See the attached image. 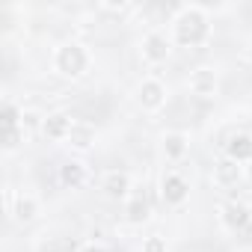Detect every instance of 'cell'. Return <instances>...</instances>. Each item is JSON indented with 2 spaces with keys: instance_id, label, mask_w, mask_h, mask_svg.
Returning a JSON list of instances; mask_svg holds the SVG:
<instances>
[{
  "instance_id": "cell-1",
  "label": "cell",
  "mask_w": 252,
  "mask_h": 252,
  "mask_svg": "<svg viewBox=\"0 0 252 252\" xmlns=\"http://www.w3.org/2000/svg\"><path fill=\"white\" fill-rule=\"evenodd\" d=\"M169 39L175 48H208L214 39V24H211V12L199 3H184L172 12L169 18Z\"/></svg>"
},
{
  "instance_id": "cell-2",
  "label": "cell",
  "mask_w": 252,
  "mask_h": 252,
  "mask_svg": "<svg viewBox=\"0 0 252 252\" xmlns=\"http://www.w3.org/2000/svg\"><path fill=\"white\" fill-rule=\"evenodd\" d=\"M95 65V54L80 39H65L51 51V71L63 80H83Z\"/></svg>"
},
{
  "instance_id": "cell-3",
  "label": "cell",
  "mask_w": 252,
  "mask_h": 252,
  "mask_svg": "<svg viewBox=\"0 0 252 252\" xmlns=\"http://www.w3.org/2000/svg\"><path fill=\"white\" fill-rule=\"evenodd\" d=\"M134 101H137V107H140L143 113H149V116L163 113L166 104H169V86H166V80H160L158 74L140 77V83H137V89H134Z\"/></svg>"
},
{
  "instance_id": "cell-4",
  "label": "cell",
  "mask_w": 252,
  "mask_h": 252,
  "mask_svg": "<svg viewBox=\"0 0 252 252\" xmlns=\"http://www.w3.org/2000/svg\"><path fill=\"white\" fill-rule=\"evenodd\" d=\"M172 48H175V45H172V39H169L160 27L146 30V33L140 36V42H137V54H140L143 65H149V68H158V65L169 63Z\"/></svg>"
},
{
  "instance_id": "cell-5",
  "label": "cell",
  "mask_w": 252,
  "mask_h": 252,
  "mask_svg": "<svg viewBox=\"0 0 252 252\" xmlns=\"http://www.w3.org/2000/svg\"><path fill=\"white\" fill-rule=\"evenodd\" d=\"M217 222L225 234H240L252 225V205L246 199L228 196L217 205Z\"/></svg>"
},
{
  "instance_id": "cell-6",
  "label": "cell",
  "mask_w": 252,
  "mask_h": 252,
  "mask_svg": "<svg viewBox=\"0 0 252 252\" xmlns=\"http://www.w3.org/2000/svg\"><path fill=\"white\" fill-rule=\"evenodd\" d=\"M190 193H193V184H190V178L184 175V172H178V169H166L163 175H160V181H158V196H160V202L166 205V208H184L187 202H190Z\"/></svg>"
},
{
  "instance_id": "cell-7",
  "label": "cell",
  "mask_w": 252,
  "mask_h": 252,
  "mask_svg": "<svg viewBox=\"0 0 252 252\" xmlns=\"http://www.w3.org/2000/svg\"><path fill=\"white\" fill-rule=\"evenodd\" d=\"M98 193L107 202H128L134 196V175L128 169H104L98 175Z\"/></svg>"
},
{
  "instance_id": "cell-8",
  "label": "cell",
  "mask_w": 252,
  "mask_h": 252,
  "mask_svg": "<svg viewBox=\"0 0 252 252\" xmlns=\"http://www.w3.org/2000/svg\"><path fill=\"white\" fill-rule=\"evenodd\" d=\"M6 211H9L12 222L30 225L42 217V199L36 193H9L6 196Z\"/></svg>"
},
{
  "instance_id": "cell-9",
  "label": "cell",
  "mask_w": 252,
  "mask_h": 252,
  "mask_svg": "<svg viewBox=\"0 0 252 252\" xmlns=\"http://www.w3.org/2000/svg\"><path fill=\"white\" fill-rule=\"evenodd\" d=\"M187 92L196 95V98H217L220 95V71L214 65H196L190 74H187Z\"/></svg>"
},
{
  "instance_id": "cell-10",
  "label": "cell",
  "mask_w": 252,
  "mask_h": 252,
  "mask_svg": "<svg viewBox=\"0 0 252 252\" xmlns=\"http://www.w3.org/2000/svg\"><path fill=\"white\" fill-rule=\"evenodd\" d=\"M211 184L217 190H234L240 184H246V172H243V163L231 160V158H217L214 160V169H211Z\"/></svg>"
},
{
  "instance_id": "cell-11",
  "label": "cell",
  "mask_w": 252,
  "mask_h": 252,
  "mask_svg": "<svg viewBox=\"0 0 252 252\" xmlns=\"http://www.w3.org/2000/svg\"><path fill=\"white\" fill-rule=\"evenodd\" d=\"M74 125H77V119H74L71 113H65V110H51V113H45V122H42V131H39V134H42L45 140H51V143H68Z\"/></svg>"
},
{
  "instance_id": "cell-12",
  "label": "cell",
  "mask_w": 252,
  "mask_h": 252,
  "mask_svg": "<svg viewBox=\"0 0 252 252\" xmlns=\"http://www.w3.org/2000/svg\"><path fill=\"white\" fill-rule=\"evenodd\" d=\"M89 178H92V172H89L86 160H80V158H68L57 166V181L65 190H80V187L89 184Z\"/></svg>"
},
{
  "instance_id": "cell-13",
  "label": "cell",
  "mask_w": 252,
  "mask_h": 252,
  "mask_svg": "<svg viewBox=\"0 0 252 252\" xmlns=\"http://www.w3.org/2000/svg\"><path fill=\"white\" fill-rule=\"evenodd\" d=\"M160 155L166 163H181L190 155V134L187 131H166L160 137Z\"/></svg>"
},
{
  "instance_id": "cell-14",
  "label": "cell",
  "mask_w": 252,
  "mask_h": 252,
  "mask_svg": "<svg viewBox=\"0 0 252 252\" xmlns=\"http://www.w3.org/2000/svg\"><path fill=\"white\" fill-rule=\"evenodd\" d=\"M222 155L237 163H252V134L249 131H231L222 143Z\"/></svg>"
},
{
  "instance_id": "cell-15",
  "label": "cell",
  "mask_w": 252,
  "mask_h": 252,
  "mask_svg": "<svg viewBox=\"0 0 252 252\" xmlns=\"http://www.w3.org/2000/svg\"><path fill=\"white\" fill-rule=\"evenodd\" d=\"M122 220L128 222V225H146L152 220V199L146 193H134L128 202H125Z\"/></svg>"
},
{
  "instance_id": "cell-16",
  "label": "cell",
  "mask_w": 252,
  "mask_h": 252,
  "mask_svg": "<svg viewBox=\"0 0 252 252\" xmlns=\"http://www.w3.org/2000/svg\"><path fill=\"white\" fill-rule=\"evenodd\" d=\"M95 140H98L95 125L77 122V125H74V131H71V137H68V146L77 149V152H89V149H95Z\"/></svg>"
},
{
  "instance_id": "cell-17",
  "label": "cell",
  "mask_w": 252,
  "mask_h": 252,
  "mask_svg": "<svg viewBox=\"0 0 252 252\" xmlns=\"http://www.w3.org/2000/svg\"><path fill=\"white\" fill-rule=\"evenodd\" d=\"M27 128H21V125H15V128H3V152L6 155H12V152H18L24 143H27Z\"/></svg>"
},
{
  "instance_id": "cell-18",
  "label": "cell",
  "mask_w": 252,
  "mask_h": 252,
  "mask_svg": "<svg viewBox=\"0 0 252 252\" xmlns=\"http://www.w3.org/2000/svg\"><path fill=\"white\" fill-rule=\"evenodd\" d=\"M21 116H24V107L6 98L3 101V128H15V125H21Z\"/></svg>"
},
{
  "instance_id": "cell-19",
  "label": "cell",
  "mask_w": 252,
  "mask_h": 252,
  "mask_svg": "<svg viewBox=\"0 0 252 252\" xmlns=\"http://www.w3.org/2000/svg\"><path fill=\"white\" fill-rule=\"evenodd\" d=\"M140 252H169V240L163 234H149V237H143Z\"/></svg>"
},
{
  "instance_id": "cell-20",
  "label": "cell",
  "mask_w": 252,
  "mask_h": 252,
  "mask_svg": "<svg viewBox=\"0 0 252 252\" xmlns=\"http://www.w3.org/2000/svg\"><path fill=\"white\" fill-rule=\"evenodd\" d=\"M42 122H45V113L24 107V116H21V128H27V131H42Z\"/></svg>"
},
{
  "instance_id": "cell-21",
  "label": "cell",
  "mask_w": 252,
  "mask_h": 252,
  "mask_svg": "<svg viewBox=\"0 0 252 252\" xmlns=\"http://www.w3.org/2000/svg\"><path fill=\"white\" fill-rule=\"evenodd\" d=\"M98 9H101V12H107V15H125V12H131L134 6L128 3V0H119V3H116V0H101Z\"/></svg>"
},
{
  "instance_id": "cell-22",
  "label": "cell",
  "mask_w": 252,
  "mask_h": 252,
  "mask_svg": "<svg viewBox=\"0 0 252 252\" xmlns=\"http://www.w3.org/2000/svg\"><path fill=\"white\" fill-rule=\"evenodd\" d=\"M77 252H110V246L101 243V240H83V243L77 246Z\"/></svg>"
},
{
  "instance_id": "cell-23",
  "label": "cell",
  "mask_w": 252,
  "mask_h": 252,
  "mask_svg": "<svg viewBox=\"0 0 252 252\" xmlns=\"http://www.w3.org/2000/svg\"><path fill=\"white\" fill-rule=\"evenodd\" d=\"M243 63H246V65L252 68V42H249V45L243 48Z\"/></svg>"
},
{
  "instance_id": "cell-24",
  "label": "cell",
  "mask_w": 252,
  "mask_h": 252,
  "mask_svg": "<svg viewBox=\"0 0 252 252\" xmlns=\"http://www.w3.org/2000/svg\"><path fill=\"white\" fill-rule=\"evenodd\" d=\"M243 172H246V184H252V163H246Z\"/></svg>"
}]
</instances>
